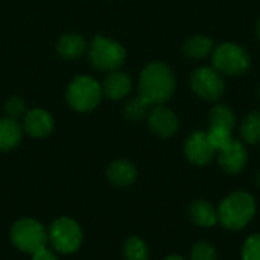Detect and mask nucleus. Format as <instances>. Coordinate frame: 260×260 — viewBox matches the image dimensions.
<instances>
[{
	"mask_svg": "<svg viewBox=\"0 0 260 260\" xmlns=\"http://www.w3.org/2000/svg\"><path fill=\"white\" fill-rule=\"evenodd\" d=\"M107 175H108V180L114 184V186H119V187H125V186H129L131 183H134L136 180V168L126 161V160H117V161H113L107 171Z\"/></svg>",
	"mask_w": 260,
	"mask_h": 260,
	"instance_id": "nucleus-16",
	"label": "nucleus"
},
{
	"mask_svg": "<svg viewBox=\"0 0 260 260\" xmlns=\"http://www.w3.org/2000/svg\"><path fill=\"white\" fill-rule=\"evenodd\" d=\"M126 52L117 41L108 40L105 37H94L90 46L88 58L94 69L98 70H116L125 62Z\"/></svg>",
	"mask_w": 260,
	"mask_h": 260,
	"instance_id": "nucleus-4",
	"label": "nucleus"
},
{
	"mask_svg": "<svg viewBox=\"0 0 260 260\" xmlns=\"http://www.w3.org/2000/svg\"><path fill=\"white\" fill-rule=\"evenodd\" d=\"M190 84L193 91L207 101H218L225 90L221 73L212 67L197 69L190 76Z\"/></svg>",
	"mask_w": 260,
	"mask_h": 260,
	"instance_id": "nucleus-8",
	"label": "nucleus"
},
{
	"mask_svg": "<svg viewBox=\"0 0 260 260\" xmlns=\"http://www.w3.org/2000/svg\"><path fill=\"white\" fill-rule=\"evenodd\" d=\"M148 108L149 105L140 99L139 96L136 99H131L126 105H125V116L129 119V120H142L146 117V113H148Z\"/></svg>",
	"mask_w": 260,
	"mask_h": 260,
	"instance_id": "nucleus-22",
	"label": "nucleus"
},
{
	"mask_svg": "<svg viewBox=\"0 0 260 260\" xmlns=\"http://www.w3.org/2000/svg\"><path fill=\"white\" fill-rule=\"evenodd\" d=\"M49 239L55 250L62 254H69L75 253L81 247L82 232L73 219L59 218L52 224L49 230Z\"/></svg>",
	"mask_w": 260,
	"mask_h": 260,
	"instance_id": "nucleus-7",
	"label": "nucleus"
},
{
	"mask_svg": "<svg viewBox=\"0 0 260 260\" xmlns=\"http://www.w3.org/2000/svg\"><path fill=\"white\" fill-rule=\"evenodd\" d=\"M235 114L233 111L225 107V105H218L215 107L210 114H209V125L210 128H224L229 131H233L235 128Z\"/></svg>",
	"mask_w": 260,
	"mask_h": 260,
	"instance_id": "nucleus-19",
	"label": "nucleus"
},
{
	"mask_svg": "<svg viewBox=\"0 0 260 260\" xmlns=\"http://www.w3.org/2000/svg\"><path fill=\"white\" fill-rule=\"evenodd\" d=\"M148 120H149V128L161 137H171L178 129V119L174 114V111L161 105H155Z\"/></svg>",
	"mask_w": 260,
	"mask_h": 260,
	"instance_id": "nucleus-11",
	"label": "nucleus"
},
{
	"mask_svg": "<svg viewBox=\"0 0 260 260\" xmlns=\"http://www.w3.org/2000/svg\"><path fill=\"white\" fill-rule=\"evenodd\" d=\"M133 87V81L128 73L123 72H111L107 75L104 84H102V93L110 99H122L125 98Z\"/></svg>",
	"mask_w": 260,
	"mask_h": 260,
	"instance_id": "nucleus-13",
	"label": "nucleus"
},
{
	"mask_svg": "<svg viewBox=\"0 0 260 260\" xmlns=\"http://www.w3.org/2000/svg\"><path fill=\"white\" fill-rule=\"evenodd\" d=\"M207 136H209L210 143L216 149V152L221 151L224 146H227L230 143V140L233 139L232 137V131L224 129V128H210L209 133H207Z\"/></svg>",
	"mask_w": 260,
	"mask_h": 260,
	"instance_id": "nucleus-23",
	"label": "nucleus"
},
{
	"mask_svg": "<svg viewBox=\"0 0 260 260\" xmlns=\"http://www.w3.org/2000/svg\"><path fill=\"white\" fill-rule=\"evenodd\" d=\"M212 49H213V40L203 35H195L190 40H187L184 44V53L193 59L206 58L212 52Z\"/></svg>",
	"mask_w": 260,
	"mask_h": 260,
	"instance_id": "nucleus-18",
	"label": "nucleus"
},
{
	"mask_svg": "<svg viewBox=\"0 0 260 260\" xmlns=\"http://www.w3.org/2000/svg\"><path fill=\"white\" fill-rule=\"evenodd\" d=\"M123 254L126 260H148V247L146 244L137 238H128L123 245Z\"/></svg>",
	"mask_w": 260,
	"mask_h": 260,
	"instance_id": "nucleus-21",
	"label": "nucleus"
},
{
	"mask_svg": "<svg viewBox=\"0 0 260 260\" xmlns=\"http://www.w3.org/2000/svg\"><path fill=\"white\" fill-rule=\"evenodd\" d=\"M184 154L190 163L203 166V165H207L213 158V155L216 154V149L210 143L207 133L197 131L186 140Z\"/></svg>",
	"mask_w": 260,
	"mask_h": 260,
	"instance_id": "nucleus-9",
	"label": "nucleus"
},
{
	"mask_svg": "<svg viewBox=\"0 0 260 260\" xmlns=\"http://www.w3.org/2000/svg\"><path fill=\"white\" fill-rule=\"evenodd\" d=\"M102 85L91 76H76L66 93L70 108L79 113L94 110L102 99Z\"/></svg>",
	"mask_w": 260,
	"mask_h": 260,
	"instance_id": "nucleus-3",
	"label": "nucleus"
},
{
	"mask_svg": "<svg viewBox=\"0 0 260 260\" xmlns=\"http://www.w3.org/2000/svg\"><path fill=\"white\" fill-rule=\"evenodd\" d=\"M256 183H257V186L260 187V172L257 174V178H256Z\"/></svg>",
	"mask_w": 260,
	"mask_h": 260,
	"instance_id": "nucleus-29",
	"label": "nucleus"
},
{
	"mask_svg": "<svg viewBox=\"0 0 260 260\" xmlns=\"http://www.w3.org/2000/svg\"><path fill=\"white\" fill-rule=\"evenodd\" d=\"M165 260H184L183 257H180V256H169V257H166Z\"/></svg>",
	"mask_w": 260,
	"mask_h": 260,
	"instance_id": "nucleus-28",
	"label": "nucleus"
},
{
	"mask_svg": "<svg viewBox=\"0 0 260 260\" xmlns=\"http://www.w3.org/2000/svg\"><path fill=\"white\" fill-rule=\"evenodd\" d=\"M218 152L219 165L227 174H238L247 165V149L239 140L232 139L230 143Z\"/></svg>",
	"mask_w": 260,
	"mask_h": 260,
	"instance_id": "nucleus-10",
	"label": "nucleus"
},
{
	"mask_svg": "<svg viewBox=\"0 0 260 260\" xmlns=\"http://www.w3.org/2000/svg\"><path fill=\"white\" fill-rule=\"evenodd\" d=\"M34 260H58V257L47 247H44L40 251L34 253Z\"/></svg>",
	"mask_w": 260,
	"mask_h": 260,
	"instance_id": "nucleus-27",
	"label": "nucleus"
},
{
	"mask_svg": "<svg viewBox=\"0 0 260 260\" xmlns=\"http://www.w3.org/2000/svg\"><path fill=\"white\" fill-rule=\"evenodd\" d=\"M244 260H260V235H254L244 244L242 248Z\"/></svg>",
	"mask_w": 260,
	"mask_h": 260,
	"instance_id": "nucleus-25",
	"label": "nucleus"
},
{
	"mask_svg": "<svg viewBox=\"0 0 260 260\" xmlns=\"http://www.w3.org/2000/svg\"><path fill=\"white\" fill-rule=\"evenodd\" d=\"M213 66L218 72L225 75H242L250 67V56L244 47L224 43L213 52Z\"/></svg>",
	"mask_w": 260,
	"mask_h": 260,
	"instance_id": "nucleus-6",
	"label": "nucleus"
},
{
	"mask_svg": "<svg viewBox=\"0 0 260 260\" xmlns=\"http://www.w3.org/2000/svg\"><path fill=\"white\" fill-rule=\"evenodd\" d=\"M257 34H259V38H260V20H259V26H257Z\"/></svg>",
	"mask_w": 260,
	"mask_h": 260,
	"instance_id": "nucleus-30",
	"label": "nucleus"
},
{
	"mask_svg": "<svg viewBox=\"0 0 260 260\" xmlns=\"http://www.w3.org/2000/svg\"><path fill=\"white\" fill-rule=\"evenodd\" d=\"M5 111L8 114V117L11 119H17L23 114H26V104L21 98L18 96H12L6 101L5 104Z\"/></svg>",
	"mask_w": 260,
	"mask_h": 260,
	"instance_id": "nucleus-24",
	"label": "nucleus"
},
{
	"mask_svg": "<svg viewBox=\"0 0 260 260\" xmlns=\"http://www.w3.org/2000/svg\"><path fill=\"white\" fill-rule=\"evenodd\" d=\"M47 233L44 227L34 219H20L12 225L11 239L14 245L24 253H37L47 244Z\"/></svg>",
	"mask_w": 260,
	"mask_h": 260,
	"instance_id": "nucleus-5",
	"label": "nucleus"
},
{
	"mask_svg": "<svg viewBox=\"0 0 260 260\" xmlns=\"http://www.w3.org/2000/svg\"><path fill=\"white\" fill-rule=\"evenodd\" d=\"M190 218L197 225L201 227H212L215 225V222L218 221V212L215 210V207L203 200L195 201L190 206Z\"/></svg>",
	"mask_w": 260,
	"mask_h": 260,
	"instance_id": "nucleus-17",
	"label": "nucleus"
},
{
	"mask_svg": "<svg viewBox=\"0 0 260 260\" xmlns=\"http://www.w3.org/2000/svg\"><path fill=\"white\" fill-rule=\"evenodd\" d=\"M256 213L254 198L247 192H235L218 209V221L230 230L244 229Z\"/></svg>",
	"mask_w": 260,
	"mask_h": 260,
	"instance_id": "nucleus-2",
	"label": "nucleus"
},
{
	"mask_svg": "<svg viewBox=\"0 0 260 260\" xmlns=\"http://www.w3.org/2000/svg\"><path fill=\"white\" fill-rule=\"evenodd\" d=\"M87 43L79 34H66L59 38L56 44V52L66 59H76L85 52Z\"/></svg>",
	"mask_w": 260,
	"mask_h": 260,
	"instance_id": "nucleus-15",
	"label": "nucleus"
},
{
	"mask_svg": "<svg viewBox=\"0 0 260 260\" xmlns=\"http://www.w3.org/2000/svg\"><path fill=\"white\" fill-rule=\"evenodd\" d=\"M23 129L15 119H0V151H11L21 142Z\"/></svg>",
	"mask_w": 260,
	"mask_h": 260,
	"instance_id": "nucleus-14",
	"label": "nucleus"
},
{
	"mask_svg": "<svg viewBox=\"0 0 260 260\" xmlns=\"http://www.w3.org/2000/svg\"><path fill=\"white\" fill-rule=\"evenodd\" d=\"M175 91V78L172 70L163 62L148 64L140 73L139 98L149 107L161 105L172 98Z\"/></svg>",
	"mask_w": 260,
	"mask_h": 260,
	"instance_id": "nucleus-1",
	"label": "nucleus"
},
{
	"mask_svg": "<svg viewBox=\"0 0 260 260\" xmlns=\"http://www.w3.org/2000/svg\"><path fill=\"white\" fill-rule=\"evenodd\" d=\"M259 98H260V87H259Z\"/></svg>",
	"mask_w": 260,
	"mask_h": 260,
	"instance_id": "nucleus-31",
	"label": "nucleus"
},
{
	"mask_svg": "<svg viewBox=\"0 0 260 260\" xmlns=\"http://www.w3.org/2000/svg\"><path fill=\"white\" fill-rule=\"evenodd\" d=\"M241 137L250 143L256 145L260 142V113L254 111L245 117V120L241 125Z\"/></svg>",
	"mask_w": 260,
	"mask_h": 260,
	"instance_id": "nucleus-20",
	"label": "nucleus"
},
{
	"mask_svg": "<svg viewBox=\"0 0 260 260\" xmlns=\"http://www.w3.org/2000/svg\"><path fill=\"white\" fill-rule=\"evenodd\" d=\"M192 260H216V251L210 244L198 242L192 250Z\"/></svg>",
	"mask_w": 260,
	"mask_h": 260,
	"instance_id": "nucleus-26",
	"label": "nucleus"
},
{
	"mask_svg": "<svg viewBox=\"0 0 260 260\" xmlns=\"http://www.w3.org/2000/svg\"><path fill=\"white\" fill-rule=\"evenodd\" d=\"M53 129V117L41 108L29 110L24 114V131L30 137H47Z\"/></svg>",
	"mask_w": 260,
	"mask_h": 260,
	"instance_id": "nucleus-12",
	"label": "nucleus"
}]
</instances>
